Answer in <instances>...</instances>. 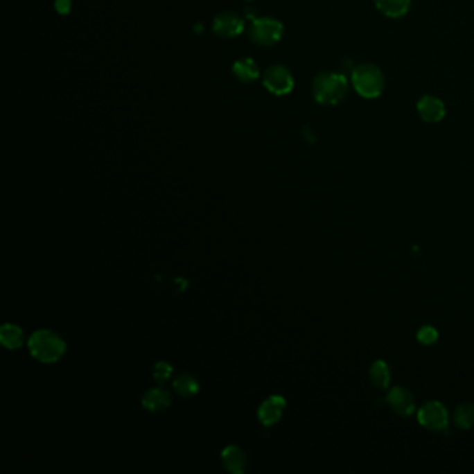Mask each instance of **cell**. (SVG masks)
<instances>
[{"mask_svg": "<svg viewBox=\"0 0 474 474\" xmlns=\"http://www.w3.org/2000/svg\"><path fill=\"white\" fill-rule=\"evenodd\" d=\"M419 423L431 431H442L448 427V412L445 406L439 402H427L424 403L417 413Z\"/></svg>", "mask_w": 474, "mask_h": 474, "instance_id": "cell-6", "label": "cell"}, {"mask_svg": "<svg viewBox=\"0 0 474 474\" xmlns=\"http://www.w3.org/2000/svg\"><path fill=\"white\" fill-rule=\"evenodd\" d=\"M286 406H287V402H286V399L283 396H279V395L270 396L269 399H266L262 403V406L259 409V419H261V421L265 425L276 424L281 419Z\"/></svg>", "mask_w": 474, "mask_h": 474, "instance_id": "cell-10", "label": "cell"}, {"mask_svg": "<svg viewBox=\"0 0 474 474\" xmlns=\"http://www.w3.org/2000/svg\"><path fill=\"white\" fill-rule=\"evenodd\" d=\"M438 338V331L431 326H424L417 333V340L423 345H432Z\"/></svg>", "mask_w": 474, "mask_h": 474, "instance_id": "cell-19", "label": "cell"}, {"mask_svg": "<svg viewBox=\"0 0 474 474\" xmlns=\"http://www.w3.org/2000/svg\"><path fill=\"white\" fill-rule=\"evenodd\" d=\"M265 88L277 96L288 95L295 85L294 77L291 71L283 64H273L270 66L262 77Z\"/></svg>", "mask_w": 474, "mask_h": 474, "instance_id": "cell-5", "label": "cell"}, {"mask_svg": "<svg viewBox=\"0 0 474 474\" xmlns=\"http://www.w3.org/2000/svg\"><path fill=\"white\" fill-rule=\"evenodd\" d=\"M453 421L457 427L468 430L474 425V405L473 403H462L456 407L453 413Z\"/></svg>", "mask_w": 474, "mask_h": 474, "instance_id": "cell-18", "label": "cell"}, {"mask_svg": "<svg viewBox=\"0 0 474 474\" xmlns=\"http://www.w3.org/2000/svg\"><path fill=\"white\" fill-rule=\"evenodd\" d=\"M412 0H374L376 8L387 17L399 19L407 15Z\"/></svg>", "mask_w": 474, "mask_h": 474, "instance_id": "cell-14", "label": "cell"}, {"mask_svg": "<svg viewBox=\"0 0 474 474\" xmlns=\"http://www.w3.org/2000/svg\"><path fill=\"white\" fill-rule=\"evenodd\" d=\"M221 459H222V463L225 466V468L234 474H240L245 470L247 467V455L245 452L238 448V446H235V445H231V446H227L222 453H221Z\"/></svg>", "mask_w": 474, "mask_h": 474, "instance_id": "cell-11", "label": "cell"}, {"mask_svg": "<svg viewBox=\"0 0 474 474\" xmlns=\"http://www.w3.org/2000/svg\"><path fill=\"white\" fill-rule=\"evenodd\" d=\"M31 355L44 363L58 362L66 352L64 341L49 330H40L28 341Z\"/></svg>", "mask_w": 474, "mask_h": 474, "instance_id": "cell-3", "label": "cell"}, {"mask_svg": "<svg viewBox=\"0 0 474 474\" xmlns=\"http://www.w3.org/2000/svg\"><path fill=\"white\" fill-rule=\"evenodd\" d=\"M171 373H173V367L167 362H159L155 365L153 378L159 383H164L170 378Z\"/></svg>", "mask_w": 474, "mask_h": 474, "instance_id": "cell-20", "label": "cell"}, {"mask_svg": "<svg viewBox=\"0 0 474 474\" xmlns=\"http://www.w3.org/2000/svg\"><path fill=\"white\" fill-rule=\"evenodd\" d=\"M174 389L181 396L189 398L199 392V381L192 374H182L174 381Z\"/></svg>", "mask_w": 474, "mask_h": 474, "instance_id": "cell-17", "label": "cell"}, {"mask_svg": "<svg viewBox=\"0 0 474 474\" xmlns=\"http://www.w3.org/2000/svg\"><path fill=\"white\" fill-rule=\"evenodd\" d=\"M351 82L360 96L374 99L381 95L385 81L383 71L376 64L363 63L352 70Z\"/></svg>", "mask_w": 474, "mask_h": 474, "instance_id": "cell-2", "label": "cell"}, {"mask_svg": "<svg viewBox=\"0 0 474 474\" xmlns=\"http://www.w3.org/2000/svg\"><path fill=\"white\" fill-rule=\"evenodd\" d=\"M370 380L378 389H385L391 381V370L384 360H377L370 367Z\"/></svg>", "mask_w": 474, "mask_h": 474, "instance_id": "cell-15", "label": "cell"}, {"mask_svg": "<svg viewBox=\"0 0 474 474\" xmlns=\"http://www.w3.org/2000/svg\"><path fill=\"white\" fill-rule=\"evenodd\" d=\"M55 9L62 16L69 15L71 10V0H55Z\"/></svg>", "mask_w": 474, "mask_h": 474, "instance_id": "cell-21", "label": "cell"}, {"mask_svg": "<svg viewBox=\"0 0 474 474\" xmlns=\"http://www.w3.org/2000/svg\"><path fill=\"white\" fill-rule=\"evenodd\" d=\"M387 403L398 416L402 417H409L416 410V401L413 395L402 387H395L389 391L387 396Z\"/></svg>", "mask_w": 474, "mask_h": 474, "instance_id": "cell-8", "label": "cell"}, {"mask_svg": "<svg viewBox=\"0 0 474 474\" xmlns=\"http://www.w3.org/2000/svg\"><path fill=\"white\" fill-rule=\"evenodd\" d=\"M171 403V395L168 391L163 388H153L148 391L142 398V405L145 409L150 412H159L164 410Z\"/></svg>", "mask_w": 474, "mask_h": 474, "instance_id": "cell-13", "label": "cell"}, {"mask_svg": "<svg viewBox=\"0 0 474 474\" xmlns=\"http://www.w3.org/2000/svg\"><path fill=\"white\" fill-rule=\"evenodd\" d=\"M213 31L221 38L238 37L244 31V20L231 12L220 13L213 21Z\"/></svg>", "mask_w": 474, "mask_h": 474, "instance_id": "cell-7", "label": "cell"}, {"mask_svg": "<svg viewBox=\"0 0 474 474\" xmlns=\"http://www.w3.org/2000/svg\"><path fill=\"white\" fill-rule=\"evenodd\" d=\"M24 334L19 326L5 324L0 330V341L9 349H17L23 345Z\"/></svg>", "mask_w": 474, "mask_h": 474, "instance_id": "cell-16", "label": "cell"}, {"mask_svg": "<svg viewBox=\"0 0 474 474\" xmlns=\"http://www.w3.org/2000/svg\"><path fill=\"white\" fill-rule=\"evenodd\" d=\"M348 91L349 82L340 73H322L313 81V96L320 105H337L346 98Z\"/></svg>", "mask_w": 474, "mask_h": 474, "instance_id": "cell-1", "label": "cell"}, {"mask_svg": "<svg viewBox=\"0 0 474 474\" xmlns=\"http://www.w3.org/2000/svg\"><path fill=\"white\" fill-rule=\"evenodd\" d=\"M248 2H252V0H248Z\"/></svg>", "mask_w": 474, "mask_h": 474, "instance_id": "cell-22", "label": "cell"}, {"mask_svg": "<svg viewBox=\"0 0 474 474\" xmlns=\"http://www.w3.org/2000/svg\"><path fill=\"white\" fill-rule=\"evenodd\" d=\"M283 33L284 27L281 21L273 17H261L252 20L248 35L259 46H273L281 40Z\"/></svg>", "mask_w": 474, "mask_h": 474, "instance_id": "cell-4", "label": "cell"}, {"mask_svg": "<svg viewBox=\"0 0 474 474\" xmlns=\"http://www.w3.org/2000/svg\"><path fill=\"white\" fill-rule=\"evenodd\" d=\"M232 73L241 82L247 84L256 81L261 76L258 63L251 58H243L240 60H236L232 66Z\"/></svg>", "mask_w": 474, "mask_h": 474, "instance_id": "cell-12", "label": "cell"}, {"mask_svg": "<svg viewBox=\"0 0 474 474\" xmlns=\"http://www.w3.org/2000/svg\"><path fill=\"white\" fill-rule=\"evenodd\" d=\"M417 113L425 123H439L446 113L444 102L434 96V95H425L417 102Z\"/></svg>", "mask_w": 474, "mask_h": 474, "instance_id": "cell-9", "label": "cell"}]
</instances>
